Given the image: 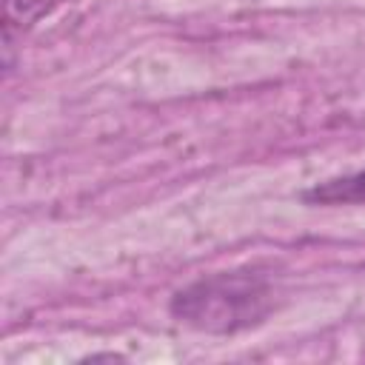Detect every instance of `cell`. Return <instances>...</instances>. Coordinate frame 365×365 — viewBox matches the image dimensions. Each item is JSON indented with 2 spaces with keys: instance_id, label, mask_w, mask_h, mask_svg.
Instances as JSON below:
<instances>
[{
  "instance_id": "obj_1",
  "label": "cell",
  "mask_w": 365,
  "mask_h": 365,
  "mask_svg": "<svg viewBox=\"0 0 365 365\" xmlns=\"http://www.w3.org/2000/svg\"><path fill=\"white\" fill-rule=\"evenodd\" d=\"M168 308L194 331L240 334L268 319L274 285L257 271H220L180 288Z\"/></svg>"
},
{
  "instance_id": "obj_2",
  "label": "cell",
  "mask_w": 365,
  "mask_h": 365,
  "mask_svg": "<svg viewBox=\"0 0 365 365\" xmlns=\"http://www.w3.org/2000/svg\"><path fill=\"white\" fill-rule=\"evenodd\" d=\"M302 200L311 205H365V171L317 182L302 191Z\"/></svg>"
},
{
  "instance_id": "obj_3",
  "label": "cell",
  "mask_w": 365,
  "mask_h": 365,
  "mask_svg": "<svg viewBox=\"0 0 365 365\" xmlns=\"http://www.w3.org/2000/svg\"><path fill=\"white\" fill-rule=\"evenodd\" d=\"M63 3H71V0H3V43H11L14 34L34 29L43 17L54 14Z\"/></svg>"
},
{
  "instance_id": "obj_4",
  "label": "cell",
  "mask_w": 365,
  "mask_h": 365,
  "mask_svg": "<svg viewBox=\"0 0 365 365\" xmlns=\"http://www.w3.org/2000/svg\"><path fill=\"white\" fill-rule=\"evenodd\" d=\"M100 359H108V362H114V359H123L120 354H91V356H86L83 362H100Z\"/></svg>"
}]
</instances>
